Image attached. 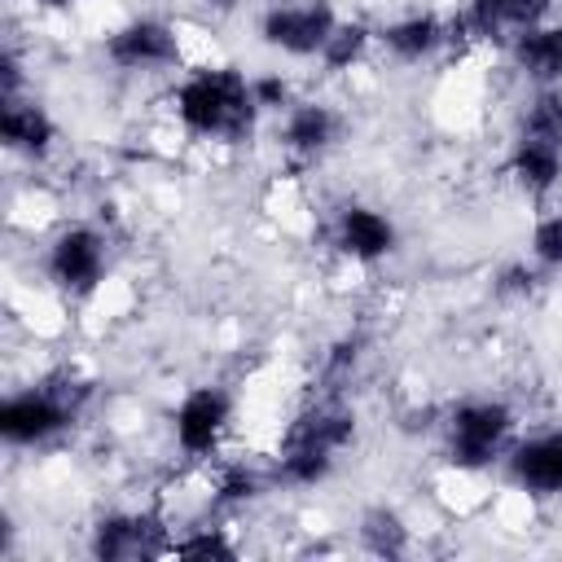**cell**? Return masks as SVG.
<instances>
[{
    "label": "cell",
    "mask_w": 562,
    "mask_h": 562,
    "mask_svg": "<svg viewBox=\"0 0 562 562\" xmlns=\"http://www.w3.org/2000/svg\"><path fill=\"white\" fill-rule=\"evenodd\" d=\"M509 474L531 496H562V430L522 439L509 452Z\"/></svg>",
    "instance_id": "8fae6325"
},
{
    "label": "cell",
    "mask_w": 562,
    "mask_h": 562,
    "mask_svg": "<svg viewBox=\"0 0 562 562\" xmlns=\"http://www.w3.org/2000/svg\"><path fill=\"white\" fill-rule=\"evenodd\" d=\"M88 386L61 382V386H35L0 404V435L9 443H40L57 430H66L83 404Z\"/></svg>",
    "instance_id": "277c9868"
},
{
    "label": "cell",
    "mask_w": 562,
    "mask_h": 562,
    "mask_svg": "<svg viewBox=\"0 0 562 562\" xmlns=\"http://www.w3.org/2000/svg\"><path fill=\"white\" fill-rule=\"evenodd\" d=\"M162 544V522L154 514H110L92 531V553L101 562H132V558H154L167 553Z\"/></svg>",
    "instance_id": "9c48e42d"
},
{
    "label": "cell",
    "mask_w": 562,
    "mask_h": 562,
    "mask_svg": "<svg viewBox=\"0 0 562 562\" xmlns=\"http://www.w3.org/2000/svg\"><path fill=\"white\" fill-rule=\"evenodd\" d=\"M518 136L544 140V145H558V149H562V92H558V88H540V92H536V101L522 110Z\"/></svg>",
    "instance_id": "ac0fdd59"
},
{
    "label": "cell",
    "mask_w": 562,
    "mask_h": 562,
    "mask_svg": "<svg viewBox=\"0 0 562 562\" xmlns=\"http://www.w3.org/2000/svg\"><path fill=\"white\" fill-rule=\"evenodd\" d=\"M334 246L342 255L360 259V263H373V259L395 250V224L382 211H373V206H360V202L342 206L338 224H334Z\"/></svg>",
    "instance_id": "7c38bea8"
},
{
    "label": "cell",
    "mask_w": 562,
    "mask_h": 562,
    "mask_svg": "<svg viewBox=\"0 0 562 562\" xmlns=\"http://www.w3.org/2000/svg\"><path fill=\"white\" fill-rule=\"evenodd\" d=\"M334 26H338V18H334L329 0H299V4L268 9L259 22V35L268 48H281L290 57H321Z\"/></svg>",
    "instance_id": "5b68a950"
},
{
    "label": "cell",
    "mask_w": 562,
    "mask_h": 562,
    "mask_svg": "<svg viewBox=\"0 0 562 562\" xmlns=\"http://www.w3.org/2000/svg\"><path fill=\"white\" fill-rule=\"evenodd\" d=\"M360 536H364V544L373 553H386V558L391 553H404V544H408V531H404V522H400L395 509H369Z\"/></svg>",
    "instance_id": "d6986e66"
},
{
    "label": "cell",
    "mask_w": 562,
    "mask_h": 562,
    "mask_svg": "<svg viewBox=\"0 0 562 562\" xmlns=\"http://www.w3.org/2000/svg\"><path fill=\"white\" fill-rule=\"evenodd\" d=\"M531 281H536V277H531L527 268H509L505 281H501V290H505V294H522V290H531Z\"/></svg>",
    "instance_id": "d4e9b609"
},
{
    "label": "cell",
    "mask_w": 562,
    "mask_h": 562,
    "mask_svg": "<svg viewBox=\"0 0 562 562\" xmlns=\"http://www.w3.org/2000/svg\"><path fill=\"white\" fill-rule=\"evenodd\" d=\"M531 259L540 268H562V211L558 215H544L531 228Z\"/></svg>",
    "instance_id": "44dd1931"
},
{
    "label": "cell",
    "mask_w": 562,
    "mask_h": 562,
    "mask_svg": "<svg viewBox=\"0 0 562 562\" xmlns=\"http://www.w3.org/2000/svg\"><path fill=\"white\" fill-rule=\"evenodd\" d=\"M176 114L189 132L198 136H220V140H241L255 127L259 101H255V83L246 75H237L233 66L220 70H198L176 88Z\"/></svg>",
    "instance_id": "6da1fadb"
},
{
    "label": "cell",
    "mask_w": 562,
    "mask_h": 562,
    "mask_svg": "<svg viewBox=\"0 0 562 562\" xmlns=\"http://www.w3.org/2000/svg\"><path fill=\"white\" fill-rule=\"evenodd\" d=\"M509 430H514V408L509 404H501V400H465V404H457L448 413L443 452L461 470H483L505 452Z\"/></svg>",
    "instance_id": "3957f363"
},
{
    "label": "cell",
    "mask_w": 562,
    "mask_h": 562,
    "mask_svg": "<svg viewBox=\"0 0 562 562\" xmlns=\"http://www.w3.org/2000/svg\"><path fill=\"white\" fill-rule=\"evenodd\" d=\"M48 277L75 299L92 294L105 277V237L88 224H75L66 233H57L53 246H48Z\"/></svg>",
    "instance_id": "8992f818"
},
{
    "label": "cell",
    "mask_w": 562,
    "mask_h": 562,
    "mask_svg": "<svg viewBox=\"0 0 562 562\" xmlns=\"http://www.w3.org/2000/svg\"><path fill=\"white\" fill-rule=\"evenodd\" d=\"M553 0H470V9L461 13V26L474 40H496V44H514V35L531 31L544 22Z\"/></svg>",
    "instance_id": "30bf717a"
},
{
    "label": "cell",
    "mask_w": 562,
    "mask_h": 562,
    "mask_svg": "<svg viewBox=\"0 0 562 562\" xmlns=\"http://www.w3.org/2000/svg\"><path fill=\"white\" fill-rule=\"evenodd\" d=\"M105 57L123 70H154V66H171L180 57V40L167 22L136 18L105 35Z\"/></svg>",
    "instance_id": "ba28073f"
},
{
    "label": "cell",
    "mask_w": 562,
    "mask_h": 562,
    "mask_svg": "<svg viewBox=\"0 0 562 562\" xmlns=\"http://www.w3.org/2000/svg\"><path fill=\"white\" fill-rule=\"evenodd\" d=\"M509 53H514L518 70H522L531 83H540V88L562 83V26H544V22L531 26V31L514 35Z\"/></svg>",
    "instance_id": "4fadbf2b"
},
{
    "label": "cell",
    "mask_w": 562,
    "mask_h": 562,
    "mask_svg": "<svg viewBox=\"0 0 562 562\" xmlns=\"http://www.w3.org/2000/svg\"><path fill=\"white\" fill-rule=\"evenodd\" d=\"M250 83H255V101H259V110H281L285 97H290V88H285L281 75H263V79H250Z\"/></svg>",
    "instance_id": "603a6c76"
},
{
    "label": "cell",
    "mask_w": 562,
    "mask_h": 562,
    "mask_svg": "<svg viewBox=\"0 0 562 562\" xmlns=\"http://www.w3.org/2000/svg\"><path fill=\"white\" fill-rule=\"evenodd\" d=\"M233 4H237V0H215V9H233Z\"/></svg>",
    "instance_id": "4316f807"
},
{
    "label": "cell",
    "mask_w": 562,
    "mask_h": 562,
    "mask_svg": "<svg viewBox=\"0 0 562 562\" xmlns=\"http://www.w3.org/2000/svg\"><path fill=\"white\" fill-rule=\"evenodd\" d=\"M35 4H48V9H66V4H75V0H35Z\"/></svg>",
    "instance_id": "484cf974"
},
{
    "label": "cell",
    "mask_w": 562,
    "mask_h": 562,
    "mask_svg": "<svg viewBox=\"0 0 562 562\" xmlns=\"http://www.w3.org/2000/svg\"><path fill=\"white\" fill-rule=\"evenodd\" d=\"M338 132H342V119H338L329 105L303 101V105H290L285 127H281V140H285V149L312 158V154H325V149L338 140Z\"/></svg>",
    "instance_id": "9a60e30c"
},
{
    "label": "cell",
    "mask_w": 562,
    "mask_h": 562,
    "mask_svg": "<svg viewBox=\"0 0 562 562\" xmlns=\"http://www.w3.org/2000/svg\"><path fill=\"white\" fill-rule=\"evenodd\" d=\"M443 40H448V31H443V22H439L435 13H413V18H400V22L382 26V44H386L400 61H422V57H430Z\"/></svg>",
    "instance_id": "e0dca14e"
},
{
    "label": "cell",
    "mask_w": 562,
    "mask_h": 562,
    "mask_svg": "<svg viewBox=\"0 0 562 562\" xmlns=\"http://www.w3.org/2000/svg\"><path fill=\"white\" fill-rule=\"evenodd\" d=\"M0 136H4V145L18 149V154H44V149L53 145L57 127H53V119L44 114V105L18 101V92H13V97L0 101Z\"/></svg>",
    "instance_id": "5bb4252c"
},
{
    "label": "cell",
    "mask_w": 562,
    "mask_h": 562,
    "mask_svg": "<svg viewBox=\"0 0 562 562\" xmlns=\"http://www.w3.org/2000/svg\"><path fill=\"white\" fill-rule=\"evenodd\" d=\"M241 496H255V474L237 465L220 479V501H241Z\"/></svg>",
    "instance_id": "cb8c5ba5"
},
{
    "label": "cell",
    "mask_w": 562,
    "mask_h": 562,
    "mask_svg": "<svg viewBox=\"0 0 562 562\" xmlns=\"http://www.w3.org/2000/svg\"><path fill=\"white\" fill-rule=\"evenodd\" d=\"M233 422V400L228 391L220 386H193L176 413H171V430H176V443L189 452V457H206L220 448L224 430Z\"/></svg>",
    "instance_id": "52a82bcc"
},
{
    "label": "cell",
    "mask_w": 562,
    "mask_h": 562,
    "mask_svg": "<svg viewBox=\"0 0 562 562\" xmlns=\"http://www.w3.org/2000/svg\"><path fill=\"white\" fill-rule=\"evenodd\" d=\"M509 171L514 180L544 198L558 180H562V149L558 145H544V140H527V136H514V154H509Z\"/></svg>",
    "instance_id": "2e32d148"
},
{
    "label": "cell",
    "mask_w": 562,
    "mask_h": 562,
    "mask_svg": "<svg viewBox=\"0 0 562 562\" xmlns=\"http://www.w3.org/2000/svg\"><path fill=\"white\" fill-rule=\"evenodd\" d=\"M167 553H176V558H233V544L220 540L215 531H198L189 540H176Z\"/></svg>",
    "instance_id": "7402d4cb"
},
{
    "label": "cell",
    "mask_w": 562,
    "mask_h": 562,
    "mask_svg": "<svg viewBox=\"0 0 562 562\" xmlns=\"http://www.w3.org/2000/svg\"><path fill=\"white\" fill-rule=\"evenodd\" d=\"M364 44H369V26H360V22H338L334 35H329V44H325V53H321V61H325L329 70H347L351 61H360Z\"/></svg>",
    "instance_id": "ffe728a7"
},
{
    "label": "cell",
    "mask_w": 562,
    "mask_h": 562,
    "mask_svg": "<svg viewBox=\"0 0 562 562\" xmlns=\"http://www.w3.org/2000/svg\"><path fill=\"white\" fill-rule=\"evenodd\" d=\"M356 439V413L342 404H316L290 422L281 439V479L285 483H321L338 452Z\"/></svg>",
    "instance_id": "7a4b0ae2"
}]
</instances>
